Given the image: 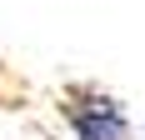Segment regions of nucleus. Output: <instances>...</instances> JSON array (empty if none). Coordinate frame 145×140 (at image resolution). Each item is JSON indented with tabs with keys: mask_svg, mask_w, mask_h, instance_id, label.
<instances>
[{
	"mask_svg": "<svg viewBox=\"0 0 145 140\" xmlns=\"http://www.w3.org/2000/svg\"><path fill=\"white\" fill-rule=\"evenodd\" d=\"M60 115L75 140H135L130 110L100 85H70L60 95Z\"/></svg>",
	"mask_w": 145,
	"mask_h": 140,
	"instance_id": "1",
	"label": "nucleus"
}]
</instances>
